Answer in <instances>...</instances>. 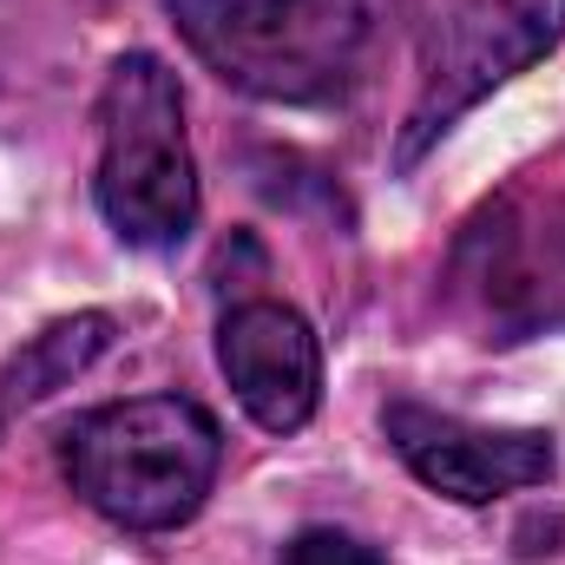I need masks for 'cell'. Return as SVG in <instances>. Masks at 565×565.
Masks as SVG:
<instances>
[{
	"label": "cell",
	"instance_id": "8992f818",
	"mask_svg": "<svg viewBox=\"0 0 565 565\" xmlns=\"http://www.w3.org/2000/svg\"><path fill=\"white\" fill-rule=\"evenodd\" d=\"M382 427H388V447L402 454V467L427 493L460 500V507H493L507 493L546 487L559 467L553 434H540V427H480L422 408V402H388Z\"/></svg>",
	"mask_w": 565,
	"mask_h": 565
},
{
	"label": "cell",
	"instance_id": "3957f363",
	"mask_svg": "<svg viewBox=\"0 0 565 565\" xmlns=\"http://www.w3.org/2000/svg\"><path fill=\"white\" fill-rule=\"evenodd\" d=\"M99 217L132 250H178L198 224V158L184 132V86L158 53L113 60L99 86Z\"/></svg>",
	"mask_w": 565,
	"mask_h": 565
},
{
	"label": "cell",
	"instance_id": "7a4b0ae2",
	"mask_svg": "<svg viewBox=\"0 0 565 565\" xmlns=\"http://www.w3.org/2000/svg\"><path fill=\"white\" fill-rule=\"evenodd\" d=\"M60 467L99 520L126 533H171L211 500L224 434L191 395H139L79 415L60 440Z\"/></svg>",
	"mask_w": 565,
	"mask_h": 565
},
{
	"label": "cell",
	"instance_id": "6da1fadb",
	"mask_svg": "<svg viewBox=\"0 0 565 565\" xmlns=\"http://www.w3.org/2000/svg\"><path fill=\"white\" fill-rule=\"evenodd\" d=\"M408 0H171L184 46L270 106H335L395 46Z\"/></svg>",
	"mask_w": 565,
	"mask_h": 565
},
{
	"label": "cell",
	"instance_id": "52a82bcc",
	"mask_svg": "<svg viewBox=\"0 0 565 565\" xmlns=\"http://www.w3.org/2000/svg\"><path fill=\"white\" fill-rule=\"evenodd\" d=\"M217 369H224L237 408L264 434L309 427L316 402H322V342L277 296H250V302L224 309V322H217Z\"/></svg>",
	"mask_w": 565,
	"mask_h": 565
},
{
	"label": "cell",
	"instance_id": "9c48e42d",
	"mask_svg": "<svg viewBox=\"0 0 565 565\" xmlns=\"http://www.w3.org/2000/svg\"><path fill=\"white\" fill-rule=\"evenodd\" d=\"M282 565H382L375 546H362L355 533H335V526H309L282 546Z\"/></svg>",
	"mask_w": 565,
	"mask_h": 565
},
{
	"label": "cell",
	"instance_id": "5b68a950",
	"mask_svg": "<svg viewBox=\"0 0 565 565\" xmlns=\"http://www.w3.org/2000/svg\"><path fill=\"white\" fill-rule=\"evenodd\" d=\"M565 40V0H460L422 60V93L408 106V126L395 139V164H422L427 145L454 132L460 113H473L487 93H500L513 73L546 60Z\"/></svg>",
	"mask_w": 565,
	"mask_h": 565
},
{
	"label": "cell",
	"instance_id": "ba28073f",
	"mask_svg": "<svg viewBox=\"0 0 565 565\" xmlns=\"http://www.w3.org/2000/svg\"><path fill=\"white\" fill-rule=\"evenodd\" d=\"M113 335H119V322H113L106 309H79V316H66V322L40 329V335H33V342L0 369V434L20 422L26 408H40L53 388L79 382V375L113 349Z\"/></svg>",
	"mask_w": 565,
	"mask_h": 565
},
{
	"label": "cell",
	"instance_id": "277c9868",
	"mask_svg": "<svg viewBox=\"0 0 565 565\" xmlns=\"http://www.w3.org/2000/svg\"><path fill=\"white\" fill-rule=\"evenodd\" d=\"M447 282L487 342H520L565 322V198L520 184L480 204L454 244Z\"/></svg>",
	"mask_w": 565,
	"mask_h": 565
}]
</instances>
